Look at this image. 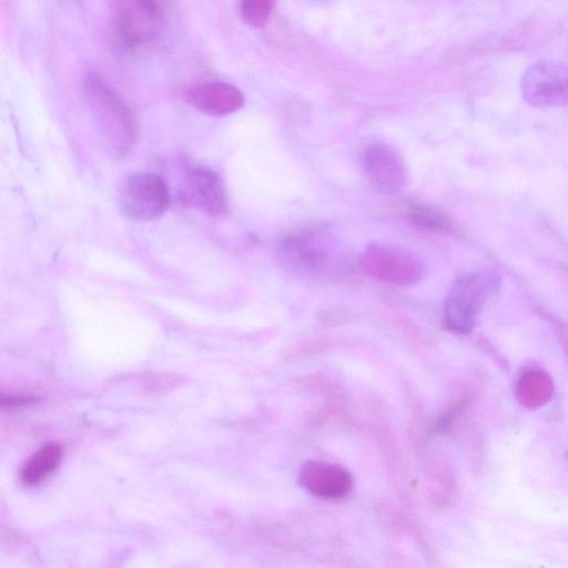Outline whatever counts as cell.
<instances>
[{
    "label": "cell",
    "mask_w": 568,
    "mask_h": 568,
    "mask_svg": "<svg viewBox=\"0 0 568 568\" xmlns=\"http://www.w3.org/2000/svg\"><path fill=\"white\" fill-rule=\"evenodd\" d=\"M171 196L165 180L152 172L130 174L121 184L119 206L124 215L136 221H151L170 206Z\"/></svg>",
    "instance_id": "cell-5"
},
{
    "label": "cell",
    "mask_w": 568,
    "mask_h": 568,
    "mask_svg": "<svg viewBox=\"0 0 568 568\" xmlns=\"http://www.w3.org/2000/svg\"><path fill=\"white\" fill-rule=\"evenodd\" d=\"M181 197L185 205L211 216L227 212L229 199L223 181L213 170L194 166L183 181Z\"/></svg>",
    "instance_id": "cell-8"
},
{
    "label": "cell",
    "mask_w": 568,
    "mask_h": 568,
    "mask_svg": "<svg viewBox=\"0 0 568 568\" xmlns=\"http://www.w3.org/2000/svg\"><path fill=\"white\" fill-rule=\"evenodd\" d=\"M281 254L288 267L305 275L334 271L341 263L333 237L321 227L287 235L281 243Z\"/></svg>",
    "instance_id": "cell-4"
},
{
    "label": "cell",
    "mask_w": 568,
    "mask_h": 568,
    "mask_svg": "<svg viewBox=\"0 0 568 568\" xmlns=\"http://www.w3.org/2000/svg\"><path fill=\"white\" fill-rule=\"evenodd\" d=\"M524 99L537 108L564 105L567 99V71L558 62H538L520 80Z\"/></svg>",
    "instance_id": "cell-6"
},
{
    "label": "cell",
    "mask_w": 568,
    "mask_h": 568,
    "mask_svg": "<svg viewBox=\"0 0 568 568\" xmlns=\"http://www.w3.org/2000/svg\"><path fill=\"white\" fill-rule=\"evenodd\" d=\"M165 27V11L151 0H129L114 3L111 34L115 45L130 55H142L160 41Z\"/></svg>",
    "instance_id": "cell-2"
},
{
    "label": "cell",
    "mask_w": 568,
    "mask_h": 568,
    "mask_svg": "<svg viewBox=\"0 0 568 568\" xmlns=\"http://www.w3.org/2000/svg\"><path fill=\"white\" fill-rule=\"evenodd\" d=\"M63 449L57 443H49L31 455L20 470V479L27 486L44 480L61 463Z\"/></svg>",
    "instance_id": "cell-13"
},
{
    "label": "cell",
    "mask_w": 568,
    "mask_h": 568,
    "mask_svg": "<svg viewBox=\"0 0 568 568\" xmlns=\"http://www.w3.org/2000/svg\"><path fill=\"white\" fill-rule=\"evenodd\" d=\"M406 215L414 224L424 229L433 231H448L452 229L448 217L429 206L417 203L410 204L407 206Z\"/></svg>",
    "instance_id": "cell-14"
},
{
    "label": "cell",
    "mask_w": 568,
    "mask_h": 568,
    "mask_svg": "<svg viewBox=\"0 0 568 568\" xmlns=\"http://www.w3.org/2000/svg\"><path fill=\"white\" fill-rule=\"evenodd\" d=\"M185 97L194 109L213 116L234 113L245 102V97L237 87L223 81L195 84L187 89Z\"/></svg>",
    "instance_id": "cell-11"
},
{
    "label": "cell",
    "mask_w": 568,
    "mask_h": 568,
    "mask_svg": "<svg viewBox=\"0 0 568 568\" xmlns=\"http://www.w3.org/2000/svg\"><path fill=\"white\" fill-rule=\"evenodd\" d=\"M361 166L371 185L382 193H396L405 184L406 166L400 154L385 142H371L359 155Z\"/></svg>",
    "instance_id": "cell-7"
},
{
    "label": "cell",
    "mask_w": 568,
    "mask_h": 568,
    "mask_svg": "<svg viewBox=\"0 0 568 568\" xmlns=\"http://www.w3.org/2000/svg\"><path fill=\"white\" fill-rule=\"evenodd\" d=\"M500 285L491 271H475L459 277L452 286L444 306L446 326L458 334H469L481 308Z\"/></svg>",
    "instance_id": "cell-3"
},
{
    "label": "cell",
    "mask_w": 568,
    "mask_h": 568,
    "mask_svg": "<svg viewBox=\"0 0 568 568\" xmlns=\"http://www.w3.org/2000/svg\"><path fill=\"white\" fill-rule=\"evenodd\" d=\"M274 8L270 0H246L240 4L243 21L251 28H262L268 21Z\"/></svg>",
    "instance_id": "cell-15"
},
{
    "label": "cell",
    "mask_w": 568,
    "mask_h": 568,
    "mask_svg": "<svg viewBox=\"0 0 568 568\" xmlns=\"http://www.w3.org/2000/svg\"><path fill=\"white\" fill-rule=\"evenodd\" d=\"M83 94L104 149L113 158H124L136 140V123L130 108L95 72L83 78Z\"/></svg>",
    "instance_id": "cell-1"
},
{
    "label": "cell",
    "mask_w": 568,
    "mask_h": 568,
    "mask_svg": "<svg viewBox=\"0 0 568 568\" xmlns=\"http://www.w3.org/2000/svg\"><path fill=\"white\" fill-rule=\"evenodd\" d=\"M554 392L552 379L541 369L527 371L516 384L517 399L529 409L546 405L552 398Z\"/></svg>",
    "instance_id": "cell-12"
},
{
    "label": "cell",
    "mask_w": 568,
    "mask_h": 568,
    "mask_svg": "<svg viewBox=\"0 0 568 568\" xmlns=\"http://www.w3.org/2000/svg\"><path fill=\"white\" fill-rule=\"evenodd\" d=\"M298 481L316 497L339 499L354 488V477L348 469L322 460H306L300 467Z\"/></svg>",
    "instance_id": "cell-10"
},
{
    "label": "cell",
    "mask_w": 568,
    "mask_h": 568,
    "mask_svg": "<svg viewBox=\"0 0 568 568\" xmlns=\"http://www.w3.org/2000/svg\"><path fill=\"white\" fill-rule=\"evenodd\" d=\"M362 268L372 277L402 286L416 284L423 267L413 256L388 248L374 247L361 258Z\"/></svg>",
    "instance_id": "cell-9"
},
{
    "label": "cell",
    "mask_w": 568,
    "mask_h": 568,
    "mask_svg": "<svg viewBox=\"0 0 568 568\" xmlns=\"http://www.w3.org/2000/svg\"><path fill=\"white\" fill-rule=\"evenodd\" d=\"M40 400L39 395L27 392H11L0 387V412H13Z\"/></svg>",
    "instance_id": "cell-16"
}]
</instances>
